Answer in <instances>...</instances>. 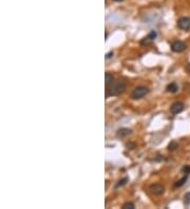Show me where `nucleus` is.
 Segmentation results:
<instances>
[{
  "instance_id": "nucleus-10",
  "label": "nucleus",
  "mask_w": 190,
  "mask_h": 209,
  "mask_svg": "<svg viewBox=\"0 0 190 209\" xmlns=\"http://www.w3.org/2000/svg\"><path fill=\"white\" fill-rule=\"evenodd\" d=\"M105 77H106V88L108 89L109 87L114 82V77H113V75L110 74V73H106Z\"/></svg>"
},
{
  "instance_id": "nucleus-16",
  "label": "nucleus",
  "mask_w": 190,
  "mask_h": 209,
  "mask_svg": "<svg viewBox=\"0 0 190 209\" xmlns=\"http://www.w3.org/2000/svg\"><path fill=\"white\" fill-rule=\"evenodd\" d=\"M182 172H183L184 174H189L190 173V166H188V165L184 166L183 169H182Z\"/></svg>"
},
{
  "instance_id": "nucleus-8",
  "label": "nucleus",
  "mask_w": 190,
  "mask_h": 209,
  "mask_svg": "<svg viewBox=\"0 0 190 209\" xmlns=\"http://www.w3.org/2000/svg\"><path fill=\"white\" fill-rule=\"evenodd\" d=\"M132 133V130L128 129V128H120V129L117 130L116 132V136L117 138H125V137L129 136V135Z\"/></svg>"
},
{
  "instance_id": "nucleus-2",
  "label": "nucleus",
  "mask_w": 190,
  "mask_h": 209,
  "mask_svg": "<svg viewBox=\"0 0 190 209\" xmlns=\"http://www.w3.org/2000/svg\"><path fill=\"white\" fill-rule=\"evenodd\" d=\"M149 93V89L145 86L136 87L131 93V98L132 99H140L144 96H146L147 94Z\"/></svg>"
},
{
  "instance_id": "nucleus-20",
  "label": "nucleus",
  "mask_w": 190,
  "mask_h": 209,
  "mask_svg": "<svg viewBox=\"0 0 190 209\" xmlns=\"http://www.w3.org/2000/svg\"><path fill=\"white\" fill-rule=\"evenodd\" d=\"M114 1H116V2H120V1H123V0H114Z\"/></svg>"
},
{
  "instance_id": "nucleus-14",
  "label": "nucleus",
  "mask_w": 190,
  "mask_h": 209,
  "mask_svg": "<svg viewBox=\"0 0 190 209\" xmlns=\"http://www.w3.org/2000/svg\"><path fill=\"white\" fill-rule=\"evenodd\" d=\"M135 206L132 202H127L123 205V209H134Z\"/></svg>"
},
{
  "instance_id": "nucleus-12",
  "label": "nucleus",
  "mask_w": 190,
  "mask_h": 209,
  "mask_svg": "<svg viewBox=\"0 0 190 209\" xmlns=\"http://www.w3.org/2000/svg\"><path fill=\"white\" fill-rule=\"evenodd\" d=\"M178 143H176L175 141H171V142L169 143L168 148H167V149H168L169 151H174V150L178 149Z\"/></svg>"
},
{
  "instance_id": "nucleus-18",
  "label": "nucleus",
  "mask_w": 190,
  "mask_h": 209,
  "mask_svg": "<svg viewBox=\"0 0 190 209\" xmlns=\"http://www.w3.org/2000/svg\"><path fill=\"white\" fill-rule=\"evenodd\" d=\"M126 147H127V148H131V149H134L135 145L134 144H127L126 145Z\"/></svg>"
},
{
  "instance_id": "nucleus-11",
  "label": "nucleus",
  "mask_w": 190,
  "mask_h": 209,
  "mask_svg": "<svg viewBox=\"0 0 190 209\" xmlns=\"http://www.w3.org/2000/svg\"><path fill=\"white\" fill-rule=\"evenodd\" d=\"M187 178H188V174H185V176H184L182 180L178 181V182H175V184H174V187L175 188H178V187H182V186L185 184L186 182H187Z\"/></svg>"
},
{
  "instance_id": "nucleus-17",
  "label": "nucleus",
  "mask_w": 190,
  "mask_h": 209,
  "mask_svg": "<svg viewBox=\"0 0 190 209\" xmlns=\"http://www.w3.org/2000/svg\"><path fill=\"white\" fill-rule=\"evenodd\" d=\"M112 56H113V52H109V53L106 55V59H109V58H111Z\"/></svg>"
},
{
  "instance_id": "nucleus-4",
  "label": "nucleus",
  "mask_w": 190,
  "mask_h": 209,
  "mask_svg": "<svg viewBox=\"0 0 190 209\" xmlns=\"http://www.w3.org/2000/svg\"><path fill=\"white\" fill-rule=\"evenodd\" d=\"M178 27L183 31L190 30V18L189 17H182L178 20Z\"/></svg>"
},
{
  "instance_id": "nucleus-15",
  "label": "nucleus",
  "mask_w": 190,
  "mask_h": 209,
  "mask_svg": "<svg viewBox=\"0 0 190 209\" xmlns=\"http://www.w3.org/2000/svg\"><path fill=\"white\" fill-rule=\"evenodd\" d=\"M184 203H185V205H190V191L186 193L184 197Z\"/></svg>"
},
{
  "instance_id": "nucleus-9",
  "label": "nucleus",
  "mask_w": 190,
  "mask_h": 209,
  "mask_svg": "<svg viewBox=\"0 0 190 209\" xmlns=\"http://www.w3.org/2000/svg\"><path fill=\"white\" fill-rule=\"evenodd\" d=\"M166 90H167V92H169V93H176L178 90V87L175 82H171V84H169L168 86H167Z\"/></svg>"
},
{
  "instance_id": "nucleus-7",
  "label": "nucleus",
  "mask_w": 190,
  "mask_h": 209,
  "mask_svg": "<svg viewBox=\"0 0 190 209\" xmlns=\"http://www.w3.org/2000/svg\"><path fill=\"white\" fill-rule=\"evenodd\" d=\"M184 110V103H180V101H175V103H173L172 105H171L170 107V111L172 114H178V113H181L182 111Z\"/></svg>"
},
{
  "instance_id": "nucleus-13",
  "label": "nucleus",
  "mask_w": 190,
  "mask_h": 209,
  "mask_svg": "<svg viewBox=\"0 0 190 209\" xmlns=\"http://www.w3.org/2000/svg\"><path fill=\"white\" fill-rule=\"evenodd\" d=\"M128 181H129V178H122V180H119L117 182V184L115 185V188H119V187H123V186H125L126 184L128 183Z\"/></svg>"
},
{
  "instance_id": "nucleus-19",
  "label": "nucleus",
  "mask_w": 190,
  "mask_h": 209,
  "mask_svg": "<svg viewBox=\"0 0 190 209\" xmlns=\"http://www.w3.org/2000/svg\"><path fill=\"white\" fill-rule=\"evenodd\" d=\"M186 71L190 73V63H188V65L186 66Z\"/></svg>"
},
{
  "instance_id": "nucleus-6",
  "label": "nucleus",
  "mask_w": 190,
  "mask_h": 209,
  "mask_svg": "<svg viewBox=\"0 0 190 209\" xmlns=\"http://www.w3.org/2000/svg\"><path fill=\"white\" fill-rule=\"evenodd\" d=\"M157 32L154 31V30H152V31L148 34V36L144 37V38L140 40V44H143V46H148V44H150L154 39L157 38Z\"/></svg>"
},
{
  "instance_id": "nucleus-3",
  "label": "nucleus",
  "mask_w": 190,
  "mask_h": 209,
  "mask_svg": "<svg viewBox=\"0 0 190 209\" xmlns=\"http://www.w3.org/2000/svg\"><path fill=\"white\" fill-rule=\"evenodd\" d=\"M186 48H187L186 43L181 40H175L171 43V50L175 52V53H182V52H184L186 50Z\"/></svg>"
},
{
  "instance_id": "nucleus-1",
  "label": "nucleus",
  "mask_w": 190,
  "mask_h": 209,
  "mask_svg": "<svg viewBox=\"0 0 190 209\" xmlns=\"http://www.w3.org/2000/svg\"><path fill=\"white\" fill-rule=\"evenodd\" d=\"M126 84L125 80H117V82H113L107 89V97L109 96H117L119 94H122L126 89Z\"/></svg>"
},
{
  "instance_id": "nucleus-5",
  "label": "nucleus",
  "mask_w": 190,
  "mask_h": 209,
  "mask_svg": "<svg viewBox=\"0 0 190 209\" xmlns=\"http://www.w3.org/2000/svg\"><path fill=\"white\" fill-rule=\"evenodd\" d=\"M150 191L155 195H161L165 192V187L159 183H155L150 186Z\"/></svg>"
}]
</instances>
